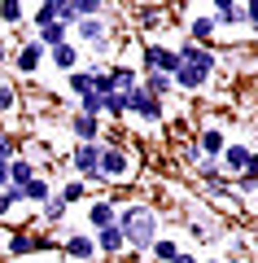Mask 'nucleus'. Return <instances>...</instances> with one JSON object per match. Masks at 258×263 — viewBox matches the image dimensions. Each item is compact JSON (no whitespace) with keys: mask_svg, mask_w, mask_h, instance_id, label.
<instances>
[{"mask_svg":"<svg viewBox=\"0 0 258 263\" xmlns=\"http://www.w3.org/2000/svg\"><path fill=\"white\" fill-rule=\"evenodd\" d=\"M118 228H123V241H127L131 254H149V246H153L157 233H162V219H157L153 206L131 202V206L118 211Z\"/></svg>","mask_w":258,"mask_h":263,"instance_id":"nucleus-1","label":"nucleus"},{"mask_svg":"<svg viewBox=\"0 0 258 263\" xmlns=\"http://www.w3.org/2000/svg\"><path fill=\"white\" fill-rule=\"evenodd\" d=\"M96 171H101L105 184H118V180H127L131 171H136V158H131L123 145H101V158H96Z\"/></svg>","mask_w":258,"mask_h":263,"instance_id":"nucleus-2","label":"nucleus"},{"mask_svg":"<svg viewBox=\"0 0 258 263\" xmlns=\"http://www.w3.org/2000/svg\"><path fill=\"white\" fill-rule=\"evenodd\" d=\"M140 70H157V75H171V79H175V70H180V53L153 40V44L140 48Z\"/></svg>","mask_w":258,"mask_h":263,"instance_id":"nucleus-3","label":"nucleus"},{"mask_svg":"<svg viewBox=\"0 0 258 263\" xmlns=\"http://www.w3.org/2000/svg\"><path fill=\"white\" fill-rule=\"evenodd\" d=\"M123 97H127V114H136V119L153 123V127H162V123H166L162 101H153V97H149L145 88H131V92H123Z\"/></svg>","mask_w":258,"mask_h":263,"instance_id":"nucleus-4","label":"nucleus"},{"mask_svg":"<svg viewBox=\"0 0 258 263\" xmlns=\"http://www.w3.org/2000/svg\"><path fill=\"white\" fill-rule=\"evenodd\" d=\"M48 246H53V237L48 233H9L5 237V254H9V259H27V254H35V250H48Z\"/></svg>","mask_w":258,"mask_h":263,"instance_id":"nucleus-5","label":"nucleus"},{"mask_svg":"<svg viewBox=\"0 0 258 263\" xmlns=\"http://www.w3.org/2000/svg\"><path fill=\"white\" fill-rule=\"evenodd\" d=\"M74 35H79V44H92V48H110V40H114V22H105V18H83L79 27H74Z\"/></svg>","mask_w":258,"mask_h":263,"instance_id":"nucleus-6","label":"nucleus"},{"mask_svg":"<svg viewBox=\"0 0 258 263\" xmlns=\"http://www.w3.org/2000/svg\"><path fill=\"white\" fill-rule=\"evenodd\" d=\"M175 53H180V62H184V66H197V70H206V75H214V70H219V57H214L210 48L193 44V40H184Z\"/></svg>","mask_w":258,"mask_h":263,"instance_id":"nucleus-7","label":"nucleus"},{"mask_svg":"<svg viewBox=\"0 0 258 263\" xmlns=\"http://www.w3.org/2000/svg\"><path fill=\"white\" fill-rule=\"evenodd\" d=\"M44 57H48L44 48H39L35 40H27V44H22L18 53H13V70H18V75H27V79H31V75H35V70H39V66H44Z\"/></svg>","mask_w":258,"mask_h":263,"instance_id":"nucleus-8","label":"nucleus"},{"mask_svg":"<svg viewBox=\"0 0 258 263\" xmlns=\"http://www.w3.org/2000/svg\"><path fill=\"white\" fill-rule=\"evenodd\" d=\"M92 241H96V254H110V259L127 254V241H123V228H118V219H114L110 228H101V233H92Z\"/></svg>","mask_w":258,"mask_h":263,"instance_id":"nucleus-9","label":"nucleus"},{"mask_svg":"<svg viewBox=\"0 0 258 263\" xmlns=\"http://www.w3.org/2000/svg\"><path fill=\"white\" fill-rule=\"evenodd\" d=\"M70 136H74V145H96V141H101V119L70 114Z\"/></svg>","mask_w":258,"mask_h":263,"instance_id":"nucleus-10","label":"nucleus"},{"mask_svg":"<svg viewBox=\"0 0 258 263\" xmlns=\"http://www.w3.org/2000/svg\"><path fill=\"white\" fill-rule=\"evenodd\" d=\"M249 145H228V149L219 154V171H228V176H245V167H249Z\"/></svg>","mask_w":258,"mask_h":263,"instance_id":"nucleus-11","label":"nucleus"},{"mask_svg":"<svg viewBox=\"0 0 258 263\" xmlns=\"http://www.w3.org/2000/svg\"><path fill=\"white\" fill-rule=\"evenodd\" d=\"M197 149H202V158H219L223 149H228V136H223V127H202L197 132Z\"/></svg>","mask_w":258,"mask_h":263,"instance_id":"nucleus-12","label":"nucleus"},{"mask_svg":"<svg viewBox=\"0 0 258 263\" xmlns=\"http://www.w3.org/2000/svg\"><path fill=\"white\" fill-rule=\"evenodd\" d=\"M210 79H214V75H206V70H197V66H184V62H180V70H175V92H202Z\"/></svg>","mask_w":258,"mask_h":263,"instance_id":"nucleus-13","label":"nucleus"},{"mask_svg":"<svg viewBox=\"0 0 258 263\" xmlns=\"http://www.w3.org/2000/svg\"><path fill=\"white\" fill-rule=\"evenodd\" d=\"M140 88H145L153 101H162V97L175 92V79H171V75H157V70H140Z\"/></svg>","mask_w":258,"mask_h":263,"instance_id":"nucleus-14","label":"nucleus"},{"mask_svg":"<svg viewBox=\"0 0 258 263\" xmlns=\"http://www.w3.org/2000/svg\"><path fill=\"white\" fill-rule=\"evenodd\" d=\"M62 250L70 254V259H79V263H83V259H96V241H92L88 233H66Z\"/></svg>","mask_w":258,"mask_h":263,"instance_id":"nucleus-15","label":"nucleus"},{"mask_svg":"<svg viewBox=\"0 0 258 263\" xmlns=\"http://www.w3.org/2000/svg\"><path fill=\"white\" fill-rule=\"evenodd\" d=\"M210 18H214V27H241V22H245V5H232V0H214Z\"/></svg>","mask_w":258,"mask_h":263,"instance_id":"nucleus-16","label":"nucleus"},{"mask_svg":"<svg viewBox=\"0 0 258 263\" xmlns=\"http://www.w3.org/2000/svg\"><path fill=\"white\" fill-rule=\"evenodd\" d=\"M114 219H118V211H114V197H96L92 206H88V224L101 233V228H110Z\"/></svg>","mask_w":258,"mask_h":263,"instance_id":"nucleus-17","label":"nucleus"},{"mask_svg":"<svg viewBox=\"0 0 258 263\" xmlns=\"http://www.w3.org/2000/svg\"><path fill=\"white\" fill-rule=\"evenodd\" d=\"M219 35V27H214V18L210 13H197V18H188V40H193V44H210V40Z\"/></svg>","mask_w":258,"mask_h":263,"instance_id":"nucleus-18","label":"nucleus"},{"mask_svg":"<svg viewBox=\"0 0 258 263\" xmlns=\"http://www.w3.org/2000/svg\"><path fill=\"white\" fill-rule=\"evenodd\" d=\"M35 176H39V162H35V158H22V154H18V158L9 162V184L27 189L31 180H35Z\"/></svg>","mask_w":258,"mask_h":263,"instance_id":"nucleus-19","label":"nucleus"},{"mask_svg":"<svg viewBox=\"0 0 258 263\" xmlns=\"http://www.w3.org/2000/svg\"><path fill=\"white\" fill-rule=\"evenodd\" d=\"M92 84H96V66H79V70L66 75V88H70L74 97H88V92H92Z\"/></svg>","mask_w":258,"mask_h":263,"instance_id":"nucleus-20","label":"nucleus"},{"mask_svg":"<svg viewBox=\"0 0 258 263\" xmlns=\"http://www.w3.org/2000/svg\"><path fill=\"white\" fill-rule=\"evenodd\" d=\"M110 79H114V92H131V88H140V70L136 66H110Z\"/></svg>","mask_w":258,"mask_h":263,"instance_id":"nucleus-21","label":"nucleus"},{"mask_svg":"<svg viewBox=\"0 0 258 263\" xmlns=\"http://www.w3.org/2000/svg\"><path fill=\"white\" fill-rule=\"evenodd\" d=\"M48 62L57 66V70H66V75H70V70H79V44H62V48H53V53H48Z\"/></svg>","mask_w":258,"mask_h":263,"instance_id":"nucleus-22","label":"nucleus"},{"mask_svg":"<svg viewBox=\"0 0 258 263\" xmlns=\"http://www.w3.org/2000/svg\"><path fill=\"white\" fill-rule=\"evenodd\" d=\"M27 22V5H18V0H0V27H22Z\"/></svg>","mask_w":258,"mask_h":263,"instance_id":"nucleus-23","label":"nucleus"},{"mask_svg":"<svg viewBox=\"0 0 258 263\" xmlns=\"http://www.w3.org/2000/svg\"><path fill=\"white\" fill-rule=\"evenodd\" d=\"M48 197H53V189H48V176H35L27 189H22V202H35V206H44Z\"/></svg>","mask_w":258,"mask_h":263,"instance_id":"nucleus-24","label":"nucleus"},{"mask_svg":"<svg viewBox=\"0 0 258 263\" xmlns=\"http://www.w3.org/2000/svg\"><path fill=\"white\" fill-rule=\"evenodd\" d=\"M175 254H180V241H171V237H157V241L149 246V259L153 263H171Z\"/></svg>","mask_w":258,"mask_h":263,"instance_id":"nucleus-25","label":"nucleus"},{"mask_svg":"<svg viewBox=\"0 0 258 263\" xmlns=\"http://www.w3.org/2000/svg\"><path fill=\"white\" fill-rule=\"evenodd\" d=\"M48 22H57V0H39L35 9H31V27H48Z\"/></svg>","mask_w":258,"mask_h":263,"instance_id":"nucleus-26","label":"nucleus"},{"mask_svg":"<svg viewBox=\"0 0 258 263\" xmlns=\"http://www.w3.org/2000/svg\"><path fill=\"white\" fill-rule=\"evenodd\" d=\"M18 206H22V189H18V184L0 189V219H9V215H13Z\"/></svg>","mask_w":258,"mask_h":263,"instance_id":"nucleus-27","label":"nucleus"},{"mask_svg":"<svg viewBox=\"0 0 258 263\" xmlns=\"http://www.w3.org/2000/svg\"><path fill=\"white\" fill-rule=\"evenodd\" d=\"M188 228H193V237H197V241H210V237H214V224H210V219H206V215H197V211H188Z\"/></svg>","mask_w":258,"mask_h":263,"instance_id":"nucleus-28","label":"nucleus"},{"mask_svg":"<svg viewBox=\"0 0 258 263\" xmlns=\"http://www.w3.org/2000/svg\"><path fill=\"white\" fill-rule=\"evenodd\" d=\"M57 22H62L66 31H74L79 27V5H74V0H57Z\"/></svg>","mask_w":258,"mask_h":263,"instance_id":"nucleus-29","label":"nucleus"},{"mask_svg":"<svg viewBox=\"0 0 258 263\" xmlns=\"http://www.w3.org/2000/svg\"><path fill=\"white\" fill-rule=\"evenodd\" d=\"M83 197H88V184H83V180H70V184L57 193V202H66V206H79Z\"/></svg>","mask_w":258,"mask_h":263,"instance_id":"nucleus-30","label":"nucleus"},{"mask_svg":"<svg viewBox=\"0 0 258 263\" xmlns=\"http://www.w3.org/2000/svg\"><path fill=\"white\" fill-rule=\"evenodd\" d=\"M66 211H70V206H66V202H57V193H53V197L44 202V206H39V215H44V224H62V219H66Z\"/></svg>","mask_w":258,"mask_h":263,"instance_id":"nucleus-31","label":"nucleus"},{"mask_svg":"<svg viewBox=\"0 0 258 263\" xmlns=\"http://www.w3.org/2000/svg\"><path fill=\"white\" fill-rule=\"evenodd\" d=\"M74 114H88V119H101V114H105V101H101L96 92H88V97H79V110H74Z\"/></svg>","mask_w":258,"mask_h":263,"instance_id":"nucleus-32","label":"nucleus"},{"mask_svg":"<svg viewBox=\"0 0 258 263\" xmlns=\"http://www.w3.org/2000/svg\"><path fill=\"white\" fill-rule=\"evenodd\" d=\"M197 176H202L206 180V184H219V180H228V176H223V171H219V162H210V158H202V162H197Z\"/></svg>","mask_w":258,"mask_h":263,"instance_id":"nucleus-33","label":"nucleus"},{"mask_svg":"<svg viewBox=\"0 0 258 263\" xmlns=\"http://www.w3.org/2000/svg\"><path fill=\"white\" fill-rule=\"evenodd\" d=\"M101 101H105V114H110L114 123L127 114V97H123V92H110V97H101Z\"/></svg>","mask_w":258,"mask_h":263,"instance_id":"nucleus-34","label":"nucleus"},{"mask_svg":"<svg viewBox=\"0 0 258 263\" xmlns=\"http://www.w3.org/2000/svg\"><path fill=\"white\" fill-rule=\"evenodd\" d=\"M13 110H18V88H13V84H0V119L13 114Z\"/></svg>","mask_w":258,"mask_h":263,"instance_id":"nucleus-35","label":"nucleus"},{"mask_svg":"<svg viewBox=\"0 0 258 263\" xmlns=\"http://www.w3.org/2000/svg\"><path fill=\"white\" fill-rule=\"evenodd\" d=\"M136 18H140V27H162L166 9H162V5H153V9H136Z\"/></svg>","mask_w":258,"mask_h":263,"instance_id":"nucleus-36","label":"nucleus"},{"mask_svg":"<svg viewBox=\"0 0 258 263\" xmlns=\"http://www.w3.org/2000/svg\"><path fill=\"white\" fill-rule=\"evenodd\" d=\"M13 158H18V136L5 132V136H0V162H13Z\"/></svg>","mask_w":258,"mask_h":263,"instance_id":"nucleus-37","label":"nucleus"},{"mask_svg":"<svg viewBox=\"0 0 258 263\" xmlns=\"http://www.w3.org/2000/svg\"><path fill=\"white\" fill-rule=\"evenodd\" d=\"M180 158H184L188 167H197V162H202V149H197V141H188L184 149H180Z\"/></svg>","mask_w":258,"mask_h":263,"instance_id":"nucleus-38","label":"nucleus"},{"mask_svg":"<svg viewBox=\"0 0 258 263\" xmlns=\"http://www.w3.org/2000/svg\"><path fill=\"white\" fill-rule=\"evenodd\" d=\"M245 27L258 31V0H249V5H245Z\"/></svg>","mask_w":258,"mask_h":263,"instance_id":"nucleus-39","label":"nucleus"},{"mask_svg":"<svg viewBox=\"0 0 258 263\" xmlns=\"http://www.w3.org/2000/svg\"><path fill=\"white\" fill-rule=\"evenodd\" d=\"M171 263H202V259H197V254H188V250H180V254H175Z\"/></svg>","mask_w":258,"mask_h":263,"instance_id":"nucleus-40","label":"nucleus"},{"mask_svg":"<svg viewBox=\"0 0 258 263\" xmlns=\"http://www.w3.org/2000/svg\"><path fill=\"white\" fill-rule=\"evenodd\" d=\"M0 189H9V162H0Z\"/></svg>","mask_w":258,"mask_h":263,"instance_id":"nucleus-41","label":"nucleus"},{"mask_svg":"<svg viewBox=\"0 0 258 263\" xmlns=\"http://www.w3.org/2000/svg\"><path fill=\"white\" fill-rule=\"evenodd\" d=\"M5 62H9V48H5V40H0V66H5Z\"/></svg>","mask_w":258,"mask_h":263,"instance_id":"nucleus-42","label":"nucleus"},{"mask_svg":"<svg viewBox=\"0 0 258 263\" xmlns=\"http://www.w3.org/2000/svg\"><path fill=\"white\" fill-rule=\"evenodd\" d=\"M5 132H9V127H5V123H0V136H5Z\"/></svg>","mask_w":258,"mask_h":263,"instance_id":"nucleus-43","label":"nucleus"},{"mask_svg":"<svg viewBox=\"0 0 258 263\" xmlns=\"http://www.w3.org/2000/svg\"><path fill=\"white\" fill-rule=\"evenodd\" d=\"M223 263H241V259H223Z\"/></svg>","mask_w":258,"mask_h":263,"instance_id":"nucleus-44","label":"nucleus"},{"mask_svg":"<svg viewBox=\"0 0 258 263\" xmlns=\"http://www.w3.org/2000/svg\"><path fill=\"white\" fill-rule=\"evenodd\" d=\"M202 263H219V259H202Z\"/></svg>","mask_w":258,"mask_h":263,"instance_id":"nucleus-45","label":"nucleus"}]
</instances>
